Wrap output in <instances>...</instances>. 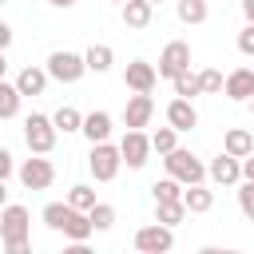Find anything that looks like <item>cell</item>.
Returning <instances> with one entry per match:
<instances>
[{
    "label": "cell",
    "instance_id": "6da1fadb",
    "mask_svg": "<svg viewBox=\"0 0 254 254\" xmlns=\"http://www.w3.org/2000/svg\"><path fill=\"white\" fill-rule=\"evenodd\" d=\"M163 167H167V179H175V183H183V187H198V183L206 179V167H202L190 151H183V147H175L171 155H163Z\"/></svg>",
    "mask_w": 254,
    "mask_h": 254
},
{
    "label": "cell",
    "instance_id": "7a4b0ae2",
    "mask_svg": "<svg viewBox=\"0 0 254 254\" xmlns=\"http://www.w3.org/2000/svg\"><path fill=\"white\" fill-rule=\"evenodd\" d=\"M56 127H52V115H40V111H32L28 119H24V143H28V151L32 155H48L52 147H56Z\"/></svg>",
    "mask_w": 254,
    "mask_h": 254
},
{
    "label": "cell",
    "instance_id": "3957f363",
    "mask_svg": "<svg viewBox=\"0 0 254 254\" xmlns=\"http://www.w3.org/2000/svg\"><path fill=\"white\" fill-rule=\"evenodd\" d=\"M48 79H60V83H79L83 79V71H87V64H83V56L79 52H52L48 56Z\"/></svg>",
    "mask_w": 254,
    "mask_h": 254
},
{
    "label": "cell",
    "instance_id": "277c9868",
    "mask_svg": "<svg viewBox=\"0 0 254 254\" xmlns=\"http://www.w3.org/2000/svg\"><path fill=\"white\" fill-rule=\"evenodd\" d=\"M163 79H179L183 71H190V44H183V40H171L167 48H163V56H159V67H155Z\"/></svg>",
    "mask_w": 254,
    "mask_h": 254
},
{
    "label": "cell",
    "instance_id": "5b68a950",
    "mask_svg": "<svg viewBox=\"0 0 254 254\" xmlns=\"http://www.w3.org/2000/svg\"><path fill=\"white\" fill-rule=\"evenodd\" d=\"M87 167H91L95 183H111V179L119 175V167H123L119 147H111V143H95V147H91V155H87Z\"/></svg>",
    "mask_w": 254,
    "mask_h": 254
},
{
    "label": "cell",
    "instance_id": "8992f818",
    "mask_svg": "<svg viewBox=\"0 0 254 254\" xmlns=\"http://www.w3.org/2000/svg\"><path fill=\"white\" fill-rule=\"evenodd\" d=\"M16 175H20V183H24L28 190H48V187L56 183V167H52V159H44V155L24 159Z\"/></svg>",
    "mask_w": 254,
    "mask_h": 254
},
{
    "label": "cell",
    "instance_id": "52a82bcc",
    "mask_svg": "<svg viewBox=\"0 0 254 254\" xmlns=\"http://www.w3.org/2000/svg\"><path fill=\"white\" fill-rule=\"evenodd\" d=\"M171 246H175V234L159 222L135 230V254H171Z\"/></svg>",
    "mask_w": 254,
    "mask_h": 254
},
{
    "label": "cell",
    "instance_id": "ba28073f",
    "mask_svg": "<svg viewBox=\"0 0 254 254\" xmlns=\"http://www.w3.org/2000/svg\"><path fill=\"white\" fill-rule=\"evenodd\" d=\"M0 238H4V242H8V238H32V214H28V206L8 202V206L0 210Z\"/></svg>",
    "mask_w": 254,
    "mask_h": 254
},
{
    "label": "cell",
    "instance_id": "9c48e42d",
    "mask_svg": "<svg viewBox=\"0 0 254 254\" xmlns=\"http://www.w3.org/2000/svg\"><path fill=\"white\" fill-rule=\"evenodd\" d=\"M119 159H123L131 171L147 167V159H151V135H143V131H127V135L119 139Z\"/></svg>",
    "mask_w": 254,
    "mask_h": 254
},
{
    "label": "cell",
    "instance_id": "30bf717a",
    "mask_svg": "<svg viewBox=\"0 0 254 254\" xmlns=\"http://www.w3.org/2000/svg\"><path fill=\"white\" fill-rule=\"evenodd\" d=\"M123 83H127L135 95H151L155 83H159V71H155V64H147V60H131L127 71H123Z\"/></svg>",
    "mask_w": 254,
    "mask_h": 254
},
{
    "label": "cell",
    "instance_id": "8fae6325",
    "mask_svg": "<svg viewBox=\"0 0 254 254\" xmlns=\"http://www.w3.org/2000/svg\"><path fill=\"white\" fill-rule=\"evenodd\" d=\"M222 91H226L234 103H250V99H254V67H234V71L222 79Z\"/></svg>",
    "mask_w": 254,
    "mask_h": 254
},
{
    "label": "cell",
    "instance_id": "7c38bea8",
    "mask_svg": "<svg viewBox=\"0 0 254 254\" xmlns=\"http://www.w3.org/2000/svg\"><path fill=\"white\" fill-rule=\"evenodd\" d=\"M151 115H155V99H151V95H131L127 107H123V123H127V131H143V127L151 123Z\"/></svg>",
    "mask_w": 254,
    "mask_h": 254
},
{
    "label": "cell",
    "instance_id": "4fadbf2b",
    "mask_svg": "<svg viewBox=\"0 0 254 254\" xmlns=\"http://www.w3.org/2000/svg\"><path fill=\"white\" fill-rule=\"evenodd\" d=\"M167 127L171 131H194L198 127V111L190 99H171L167 103Z\"/></svg>",
    "mask_w": 254,
    "mask_h": 254
},
{
    "label": "cell",
    "instance_id": "5bb4252c",
    "mask_svg": "<svg viewBox=\"0 0 254 254\" xmlns=\"http://www.w3.org/2000/svg\"><path fill=\"white\" fill-rule=\"evenodd\" d=\"M222 155H230V159H246V155H254V135L246 131V127H230L226 131V139H222Z\"/></svg>",
    "mask_w": 254,
    "mask_h": 254
},
{
    "label": "cell",
    "instance_id": "9a60e30c",
    "mask_svg": "<svg viewBox=\"0 0 254 254\" xmlns=\"http://www.w3.org/2000/svg\"><path fill=\"white\" fill-rule=\"evenodd\" d=\"M206 175H210L218 187H234V183H242V163L230 159V155H218V159L206 167Z\"/></svg>",
    "mask_w": 254,
    "mask_h": 254
},
{
    "label": "cell",
    "instance_id": "2e32d148",
    "mask_svg": "<svg viewBox=\"0 0 254 254\" xmlns=\"http://www.w3.org/2000/svg\"><path fill=\"white\" fill-rule=\"evenodd\" d=\"M87 139H91V147L95 143H107V135H111V115L107 111H91V115H83V127H79Z\"/></svg>",
    "mask_w": 254,
    "mask_h": 254
},
{
    "label": "cell",
    "instance_id": "e0dca14e",
    "mask_svg": "<svg viewBox=\"0 0 254 254\" xmlns=\"http://www.w3.org/2000/svg\"><path fill=\"white\" fill-rule=\"evenodd\" d=\"M183 206H187V214H206L210 206H214V190L210 187H187L183 190Z\"/></svg>",
    "mask_w": 254,
    "mask_h": 254
},
{
    "label": "cell",
    "instance_id": "ac0fdd59",
    "mask_svg": "<svg viewBox=\"0 0 254 254\" xmlns=\"http://www.w3.org/2000/svg\"><path fill=\"white\" fill-rule=\"evenodd\" d=\"M44 87H48V71L44 67H24L16 75V91L20 95H44Z\"/></svg>",
    "mask_w": 254,
    "mask_h": 254
},
{
    "label": "cell",
    "instance_id": "d6986e66",
    "mask_svg": "<svg viewBox=\"0 0 254 254\" xmlns=\"http://www.w3.org/2000/svg\"><path fill=\"white\" fill-rule=\"evenodd\" d=\"M83 64H87V71L103 75V71H111V64H115V52H111L107 44H91V48L83 52Z\"/></svg>",
    "mask_w": 254,
    "mask_h": 254
},
{
    "label": "cell",
    "instance_id": "ffe728a7",
    "mask_svg": "<svg viewBox=\"0 0 254 254\" xmlns=\"http://www.w3.org/2000/svg\"><path fill=\"white\" fill-rule=\"evenodd\" d=\"M151 16H155V8H151L147 0H127V4H123V24H127V28H147Z\"/></svg>",
    "mask_w": 254,
    "mask_h": 254
},
{
    "label": "cell",
    "instance_id": "44dd1931",
    "mask_svg": "<svg viewBox=\"0 0 254 254\" xmlns=\"http://www.w3.org/2000/svg\"><path fill=\"white\" fill-rule=\"evenodd\" d=\"M60 230H64L71 242H87V238L95 234V230H91V222H87V214H79V210H71V214H67V222H64Z\"/></svg>",
    "mask_w": 254,
    "mask_h": 254
},
{
    "label": "cell",
    "instance_id": "7402d4cb",
    "mask_svg": "<svg viewBox=\"0 0 254 254\" xmlns=\"http://www.w3.org/2000/svg\"><path fill=\"white\" fill-rule=\"evenodd\" d=\"M175 12H179V20H183V24H202V20L210 16L206 0H175Z\"/></svg>",
    "mask_w": 254,
    "mask_h": 254
},
{
    "label": "cell",
    "instance_id": "603a6c76",
    "mask_svg": "<svg viewBox=\"0 0 254 254\" xmlns=\"http://www.w3.org/2000/svg\"><path fill=\"white\" fill-rule=\"evenodd\" d=\"M183 218H187V206H183V202H155V222H159V226L171 230V226H179Z\"/></svg>",
    "mask_w": 254,
    "mask_h": 254
},
{
    "label": "cell",
    "instance_id": "cb8c5ba5",
    "mask_svg": "<svg viewBox=\"0 0 254 254\" xmlns=\"http://www.w3.org/2000/svg\"><path fill=\"white\" fill-rule=\"evenodd\" d=\"M20 91H16V83H4L0 79V119H16L20 115Z\"/></svg>",
    "mask_w": 254,
    "mask_h": 254
},
{
    "label": "cell",
    "instance_id": "d4e9b609",
    "mask_svg": "<svg viewBox=\"0 0 254 254\" xmlns=\"http://www.w3.org/2000/svg\"><path fill=\"white\" fill-rule=\"evenodd\" d=\"M52 127H56V131H64V135H71V131H79V127H83V115H79L75 107H60V111L52 115Z\"/></svg>",
    "mask_w": 254,
    "mask_h": 254
},
{
    "label": "cell",
    "instance_id": "484cf974",
    "mask_svg": "<svg viewBox=\"0 0 254 254\" xmlns=\"http://www.w3.org/2000/svg\"><path fill=\"white\" fill-rule=\"evenodd\" d=\"M95 202H99V198H95V190H91L87 183L71 187V194H67V206H71V210H79V214H87V210H91Z\"/></svg>",
    "mask_w": 254,
    "mask_h": 254
},
{
    "label": "cell",
    "instance_id": "4316f807",
    "mask_svg": "<svg viewBox=\"0 0 254 254\" xmlns=\"http://www.w3.org/2000/svg\"><path fill=\"white\" fill-rule=\"evenodd\" d=\"M87 222H91V230H111L115 226V206L111 202H95L87 210Z\"/></svg>",
    "mask_w": 254,
    "mask_h": 254
},
{
    "label": "cell",
    "instance_id": "83f0119b",
    "mask_svg": "<svg viewBox=\"0 0 254 254\" xmlns=\"http://www.w3.org/2000/svg\"><path fill=\"white\" fill-rule=\"evenodd\" d=\"M151 194H155V202H183V183H175V179H159V183L151 187Z\"/></svg>",
    "mask_w": 254,
    "mask_h": 254
},
{
    "label": "cell",
    "instance_id": "f1b7e54d",
    "mask_svg": "<svg viewBox=\"0 0 254 254\" xmlns=\"http://www.w3.org/2000/svg\"><path fill=\"white\" fill-rule=\"evenodd\" d=\"M222 71L218 67H206V71H198V95H218L222 91Z\"/></svg>",
    "mask_w": 254,
    "mask_h": 254
},
{
    "label": "cell",
    "instance_id": "f546056e",
    "mask_svg": "<svg viewBox=\"0 0 254 254\" xmlns=\"http://www.w3.org/2000/svg\"><path fill=\"white\" fill-rule=\"evenodd\" d=\"M179 147V131H171V127H159L155 135H151V151H159V155H171Z\"/></svg>",
    "mask_w": 254,
    "mask_h": 254
},
{
    "label": "cell",
    "instance_id": "4dcf8cb0",
    "mask_svg": "<svg viewBox=\"0 0 254 254\" xmlns=\"http://www.w3.org/2000/svg\"><path fill=\"white\" fill-rule=\"evenodd\" d=\"M67 214H71L67 202H48V206H44V222H48L52 230H60V226L67 222Z\"/></svg>",
    "mask_w": 254,
    "mask_h": 254
},
{
    "label": "cell",
    "instance_id": "1f68e13d",
    "mask_svg": "<svg viewBox=\"0 0 254 254\" xmlns=\"http://www.w3.org/2000/svg\"><path fill=\"white\" fill-rule=\"evenodd\" d=\"M175 95H179V99H194V95H198V75L183 71V75L175 79Z\"/></svg>",
    "mask_w": 254,
    "mask_h": 254
},
{
    "label": "cell",
    "instance_id": "d6a6232c",
    "mask_svg": "<svg viewBox=\"0 0 254 254\" xmlns=\"http://www.w3.org/2000/svg\"><path fill=\"white\" fill-rule=\"evenodd\" d=\"M238 210L254 222V183H242V187H238Z\"/></svg>",
    "mask_w": 254,
    "mask_h": 254
},
{
    "label": "cell",
    "instance_id": "836d02e7",
    "mask_svg": "<svg viewBox=\"0 0 254 254\" xmlns=\"http://www.w3.org/2000/svg\"><path fill=\"white\" fill-rule=\"evenodd\" d=\"M238 52H242V56H254V24H246V28L238 32Z\"/></svg>",
    "mask_w": 254,
    "mask_h": 254
},
{
    "label": "cell",
    "instance_id": "e575fe53",
    "mask_svg": "<svg viewBox=\"0 0 254 254\" xmlns=\"http://www.w3.org/2000/svg\"><path fill=\"white\" fill-rule=\"evenodd\" d=\"M4 254H32V238H8Z\"/></svg>",
    "mask_w": 254,
    "mask_h": 254
},
{
    "label": "cell",
    "instance_id": "d590c367",
    "mask_svg": "<svg viewBox=\"0 0 254 254\" xmlns=\"http://www.w3.org/2000/svg\"><path fill=\"white\" fill-rule=\"evenodd\" d=\"M16 171V163H12V151L8 147H0V183H8V175Z\"/></svg>",
    "mask_w": 254,
    "mask_h": 254
},
{
    "label": "cell",
    "instance_id": "8d00e7d4",
    "mask_svg": "<svg viewBox=\"0 0 254 254\" xmlns=\"http://www.w3.org/2000/svg\"><path fill=\"white\" fill-rule=\"evenodd\" d=\"M8 48H12V28L0 20V52H8Z\"/></svg>",
    "mask_w": 254,
    "mask_h": 254
},
{
    "label": "cell",
    "instance_id": "74e56055",
    "mask_svg": "<svg viewBox=\"0 0 254 254\" xmlns=\"http://www.w3.org/2000/svg\"><path fill=\"white\" fill-rule=\"evenodd\" d=\"M60 254H95V250H91L87 242H71V246H64Z\"/></svg>",
    "mask_w": 254,
    "mask_h": 254
},
{
    "label": "cell",
    "instance_id": "f35d334b",
    "mask_svg": "<svg viewBox=\"0 0 254 254\" xmlns=\"http://www.w3.org/2000/svg\"><path fill=\"white\" fill-rule=\"evenodd\" d=\"M242 179H246V183H254V155H246V159H242Z\"/></svg>",
    "mask_w": 254,
    "mask_h": 254
},
{
    "label": "cell",
    "instance_id": "ab89813d",
    "mask_svg": "<svg viewBox=\"0 0 254 254\" xmlns=\"http://www.w3.org/2000/svg\"><path fill=\"white\" fill-rule=\"evenodd\" d=\"M242 16H246V24H254V0H242Z\"/></svg>",
    "mask_w": 254,
    "mask_h": 254
},
{
    "label": "cell",
    "instance_id": "60d3db41",
    "mask_svg": "<svg viewBox=\"0 0 254 254\" xmlns=\"http://www.w3.org/2000/svg\"><path fill=\"white\" fill-rule=\"evenodd\" d=\"M198 254H242V250H222V246H202Z\"/></svg>",
    "mask_w": 254,
    "mask_h": 254
},
{
    "label": "cell",
    "instance_id": "b9f144b4",
    "mask_svg": "<svg viewBox=\"0 0 254 254\" xmlns=\"http://www.w3.org/2000/svg\"><path fill=\"white\" fill-rule=\"evenodd\" d=\"M4 206H8V187L0 183V210H4Z\"/></svg>",
    "mask_w": 254,
    "mask_h": 254
},
{
    "label": "cell",
    "instance_id": "7bdbcfd3",
    "mask_svg": "<svg viewBox=\"0 0 254 254\" xmlns=\"http://www.w3.org/2000/svg\"><path fill=\"white\" fill-rule=\"evenodd\" d=\"M4 75H8V56L0 52V79H4Z\"/></svg>",
    "mask_w": 254,
    "mask_h": 254
},
{
    "label": "cell",
    "instance_id": "ee69618b",
    "mask_svg": "<svg viewBox=\"0 0 254 254\" xmlns=\"http://www.w3.org/2000/svg\"><path fill=\"white\" fill-rule=\"evenodd\" d=\"M48 4H56V8H71L75 0H48Z\"/></svg>",
    "mask_w": 254,
    "mask_h": 254
},
{
    "label": "cell",
    "instance_id": "f6af8a7d",
    "mask_svg": "<svg viewBox=\"0 0 254 254\" xmlns=\"http://www.w3.org/2000/svg\"><path fill=\"white\" fill-rule=\"evenodd\" d=\"M147 4H151V8H155V4H163V0H147Z\"/></svg>",
    "mask_w": 254,
    "mask_h": 254
},
{
    "label": "cell",
    "instance_id": "bcb514c9",
    "mask_svg": "<svg viewBox=\"0 0 254 254\" xmlns=\"http://www.w3.org/2000/svg\"><path fill=\"white\" fill-rule=\"evenodd\" d=\"M250 115H254V99H250Z\"/></svg>",
    "mask_w": 254,
    "mask_h": 254
},
{
    "label": "cell",
    "instance_id": "7dc6e473",
    "mask_svg": "<svg viewBox=\"0 0 254 254\" xmlns=\"http://www.w3.org/2000/svg\"><path fill=\"white\" fill-rule=\"evenodd\" d=\"M115 4H127V0H115Z\"/></svg>",
    "mask_w": 254,
    "mask_h": 254
},
{
    "label": "cell",
    "instance_id": "c3c4849f",
    "mask_svg": "<svg viewBox=\"0 0 254 254\" xmlns=\"http://www.w3.org/2000/svg\"><path fill=\"white\" fill-rule=\"evenodd\" d=\"M0 4H8V0H0Z\"/></svg>",
    "mask_w": 254,
    "mask_h": 254
}]
</instances>
